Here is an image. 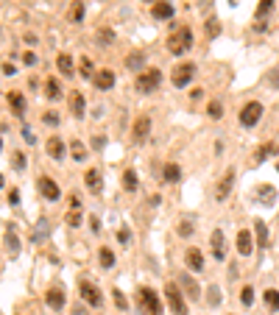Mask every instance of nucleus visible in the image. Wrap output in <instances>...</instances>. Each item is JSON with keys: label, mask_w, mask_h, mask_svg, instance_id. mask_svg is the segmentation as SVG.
<instances>
[{"label": "nucleus", "mask_w": 279, "mask_h": 315, "mask_svg": "<svg viewBox=\"0 0 279 315\" xmlns=\"http://www.w3.org/2000/svg\"><path fill=\"white\" fill-rule=\"evenodd\" d=\"M193 48V31L187 26H179L170 31V36H167V51L173 53V56H182V53H187Z\"/></svg>", "instance_id": "1"}, {"label": "nucleus", "mask_w": 279, "mask_h": 315, "mask_svg": "<svg viewBox=\"0 0 279 315\" xmlns=\"http://www.w3.org/2000/svg\"><path fill=\"white\" fill-rule=\"evenodd\" d=\"M159 84H162V70H154V67H145L137 78H134L137 92H157Z\"/></svg>", "instance_id": "2"}, {"label": "nucleus", "mask_w": 279, "mask_h": 315, "mask_svg": "<svg viewBox=\"0 0 279 315\" xmlns=\"http://www.w3.org/2000/svg\"><path fill=\"white\" fill-rule=\"evenodd\" d=\"M137 304H140V310H142L145 315H162V301H159V296L151 287H140Z\"/></svg>", "instance_id": "3"}, {"label": "nucleus", "mask_w": 279, "mask_h": 315, "mask_svg": "<svg viewBox=\"0 0 279 315\" xmlns=\"http://www.w3.org/2000/svg\"><path fill=\"white\" fill-rule=\"evenodd\" d=\"M262 112H265V109H262L260 101H249L243 109H240V126H243V128H254L257 123H260Z\"/></svg>", "instance_id": "4"}, {"label": "nucleus", "mask_w": 279, "mask_h": 315, "mask_svg": "<svg viewBox=\"0 0 279 315\" xmlns=\"http://www.w3.org/2000/svg\"><path fill=\"white\" fill-rule=\"evenodd\" d=\"M193 78H195V64H193V61L176 64L173 73H170V81H173V86H187Z\"/></svg>", "instance_id": "5"}, {"label": "nucleus", "mask_w": 279, "mask_h": 315, "mask_svg": "<svg viewBox=\"0 0 279 315\" xmlns=\"http://www.w3.org/2000/svg\"><path fill=\"white\" fill-rule=\"evenodd\" d=\"M165 298H167V304H170V310H173V315H187V304H184V298H182V293H179V285H176V282H167Z\"/></svg>", "instance_id": "6"}, {"label": "nucleus", "mask_w": 279, "mask_h": 315, "mask_svg": "<svg viewBox=\"0 0 279 315\" xmlns=\"http://www.w3.org/2000/svg\"><path fill=\"white\" fill-rule=\"evenodd\" d=\"M148 137H151V117L148 115H140L134 120V126H131V140H134V145H142Z\"/></svg>", "instance_id": "7"}, {"label": "nucleus", "mask_w": 279, "mask_h": 315, "mask_svg": "<svg viewBox=\"0 0 279 315\" xmlns=\"http://www.w3.org/2000/svg\"><path fill=\"white\" fill-rule=\"evenodd\" d=\"M79 290H81V298L87 301L89 307H104V296H101V290L95 287V285H89V282H81L79 285Z\"/></svg>", "instance_id": "8"}, {"label": "nucleus", "mask_w": 279, "mask_h": 315, "mask_svg": "<svg viewBox=\"0 0 279 315\" xmlns=\"http://www.w3.org/2000/svg\"><path fill=\"white\" fill-rule=\"evenodd\" d=\"M209 246H212V257H215V259H223V257H226V237H223V229L212 231Z\"/></svg>", "instance_id": "9"}, {"label": "nucleus", "mask_w": 279, "mask_h": 315, "mask_svg": "<svg viewBox=\"0 0 279 315\" xmlns=\"http://www.w3.org/2000/svg\"><path fill=\"white\" fill-rule=\"evenodd\" d=\"M237 254L240 257H251L254 254V240H251V231L249 229L237 231Z\"/></svg>", "instance_id": "10"}, {"label": "nucleus", "mask_w": 279, "mask_h": 315, "mask_svg": "<svg viewBox=\"0 0 279 315\" xmlns=\"http://www.w3.org/2000/svg\"><path fill=\"white\" fill-rule=\"evenodd\" d=\"M39 193H42L48 201H59V187H56V181L51 179V176H39Z\"/></svg>", "instance_id": "11"}, {"label": "nucleus", "mask_w": 279, "mask_h": 315, "mask_svg": "<svg viewBox=\"0 0 279 315\" xmlns=\"http://www.w3.org/2000/svg\"><path fill=\"white\" fill-rule=\"evenodd\" d=\"M232 184H235V171L229 168V171L223 173V179L218 181V187H215V198H218V201H223V198L232 193Z\"/></svg>", "instance_id": "12"}, {"label": "nucleus", "mask_w": 279, "mask_h": 315, "mask_svg": "<svg viewBox=\"0 0 279 315\" xmlns=\"http://www.w3.org/2000/svg\"><path fill=\"white\" fill-rule=\"evenodd\" d=\"M184 265L195 273L204 271V254H201L198 248H187V251H184Z\"/></svg>", "instance_id": "13"}, {"label": "nucleus", "mask_w": 279, "mask_h": 315, "mask_svg": "<svg viewBox=\"0 0 279 315\" xmlns=\"http://www.w3.org/2000/svg\"><path fill=\"white\" fill-rule=\"evenodd\" d=\"M45 148H48V153H51V159H56V162H61V159H64V153H67V148H64V140H61V137H51Z\"/></svg>", "instance_id": "14"}, {"label": "nucleus", "mask_w": 279, "mask_h": 315, "mask_svg": "<svg viewBox=\"0 0 279 315\" xmlns=\"http://www.w3.org/2000/svg\"><path fill=\"white\" fill-rule=\"evenodd\" d=\"M9 106H11V112H14L17 117H23V115H26V98H23V92L11 89L9 92Z\"/></svg>", "instance_id": "15"}, {"label": "nucleus", "mask_w": 279, "mask_h": 315, "mask_svg": "<svg viewBox=\"0 0 279 315\" xmlns=\"http://www.w3.org/2000/svg\"><path fill=\"white\" fill-rule=\"evenodd\" d=\"M84 184H87L92 193H101V187H104V181H101V171H95V168H89L87 173H84Z\"/></svg>", "instance_id": "16"}, {"label": "nucleus", "mask_w": 279, "mask_h": 315, "mask_svg": "<svg viewBox=\"0 0 279 315\" xmlns=\"http://www.w3.org/2000/svg\"><path fill=\"white\" fill-rule=\"evenodd\" d=\"M70 112H73L76 117H84V112H87V101H84V95H81V92L70 95Z\"/></svg>", "instance_id": "17"}, {"label": "nucleus", "mask_w": 279, "mask_h": 315, "mask_svg": "<svg viewBox=\"0 0 279 315\" xmlns=\"http://www.w3.org/2000/svg\"><path fill=\"white\" fill-rule=\"evenodd\" d=\"M95 86L98 89H112L114 86V73L112 70H98L95 73Z\"/></svg>", "instance_id": "18"}, {"label": "nucleus", "mask_w": 279, "mask_h": 315, "mask_svg": "<svg viewBox=\"0 0 279 315\" xmlns=\"http://www.w3.org/2000/svg\"><path fill=\"white\" fill-rule=\"evenodd\" d=\"M45 301H48L51 310H61V307H64V293H61L59 287H51L48 290V296H45Z\"/></svg>", "instance_id": "19"}, {"label": "nucleus", "mask_w": 279, "mask_h": 315, "mask_svg": "<svg viewBox=\"0 0 279 315\" xmlns=\"http://www.w3.org/2000/svg\"><path fill=\"white\" fill-rule=\"evenodd\" d=\"M179 285H182L184 290H187V296L190 298H201V290H198V285L187 276V273H179Z\"/></svg>", "instance_id": "20"}, {"label": "nucleus", "mask_w": 279, "mask_h": 315, "mask_svg": "<svg viewBox=\"0 0 279 315\" xmlns=\"http://www.w3.org/2000/svg\"><path fill=\"white\" fill-rule=\"evenodd\" d=\"M151 14H154L157 20H170L173 17V3H154Z\"/></svg>", "instance_id": "21"}, {"label": "nucleus", "mask_w": 279, "mask_h": 315, "mask_svg": "<svg viewBox=\"0 0 279 315\" xmlns=\"http://www.w3.org/2000/svg\"><path fill=\"white\" fill-rule=\"evenodd\" d=\"M70 153H73V162H84L87 159V145L81 140H70Z\"/></svg>", "instance_id": "22"}, {"label": "nucleus", "mask_w": 279, "mask_h": 315, "mask_svg": "<svg viewBox=\"0 0 279 315\" xmlns=\"http://www.w3.org/2000/svg\"><path fill=\"white\" fill-rule=\"evenodd\" d=\"M162 176H165L167 184H176V181L182 179V168H179L176 162H167V165H165V171H162Z\"/></svg>", "instance_id": "23"}, {"label": "nucleus", "mask_w": 279, "mask_h": 315, "mask_svg": "<svg viewBox=\"0 0 279 315\" xmlns=\"http://www.w3.org/2000/svg\"><path fill=\"white\" fill-rule=\"evenodd\" d=\"M45 98H48V101H59L61 98V86L56 78H48V81H45Z\"/></svg>", "instance_id": "24"}, {"label": "nucleus", "mask_w": 279, "mask_h": 315, "mask_svg": "<svg viewBox=\"0 0 279 315\" xmlns=\"http://www.w3.org/2000/svg\"><path fill=\"white\" fill-rule=\"evenodd\" d=\"M262 301H265V307H268L271 313H277L279 310V290H265V293H262Z\"/></svg>", "instance_id": "25"}, {"label": "nucleus", "mask_w": 279, "mask_h": 315, "mask_svg": "<svg viewBox=\"0 0 279 315\" xmlns=\"http://www.w3.org/2000/svg\"><path fill=\"white\" fill-rule=\"evenodd\" d=\"M277 151H279L277 143H265V145H260V151L254 153V159H257V162H262L265 156H277Z\"/></svg>", "instance_id": "26"}, {"label": "nucleus", "mask_w": 279, "mask_h": 315, "mask_svg": "<svg viewBox=\"0 0 279 315\" xmlns=\"http://www.w3.org/2000/svg\"><path fill=\"white\" fill-rule=\"evenodd\" d=\"M84 0H73V6H70V23H81L84 20Z\"/></svg>", "instance_id": "27"}, {"label": "nucleus", "mask_w": 279, "mask_h": 315, "mask_svg": "<svg viewBox=\"0 0 279 315\" xmlns=\"http://www.w3.org/2000/svg\"><path fill=\"white\" fill-rule=\"evenodd\" d=\"M274 6H277V0H260V6H257V11H254V17L265 20L271 11H274Z\"/></svg>", "instance_id": "28"}, {"label": "nucleus", "mask_w": 279, "mask_h": 315, "mask_svg": "<svg viewBox=\"0 0 279 315\" xmlns=\"http://www.w3.org/2000/svg\"><path fill=\"white\" fill-rule=\"evenodd\" d=\"M137 187H140L137 173H134V171H126V173H123V190H126V193H134Z\"/></svg>", "instance_id": "29"}, {"label": "nucleus", "mask_w": 279, "mask_h": 315, "mask_svg": "<svg viewBox=\"0 0 279 315\" xmlns=\"http://www.w3.org/2000/svg\"><path fill=\"white\" fill-rule=\"evenodd\" d=\"M56 67H59L64 76H73V59H70L67 53H59V56H56Z\"/></svg>", "instance_id": "30"}, {"label": "nucleus", "mask_w": 279, "mask_h": 315, "mask_svg": "<svg viewBox=\"0 0 279 315\" xmlns=\"http://www.w3.org/2000/svg\"><path fill=\"white\" fill-rule=\"evenodd\" d=\"M254 229H257V243H260V248L268 246V226H265V221H254Z\"/></svg>", "instance_id": "31"}, {"label": "nucleus", "mask_w": 279, "mask_h": 315, "mask_svg": "<svg viewBox=\"0 0 279 315\" xmlns=\"http://www.w3.org/2000/svg\"><path fill=\"white\" fill-rule=\"evenodd\" d=\"M6 248H9L11 254L20 248V240H17V229L14 226H6Z\"/></svg>", "instance_id": "32"}, {"label": "nucleus", "mask_w": 279, "mask_h": 315, "mask_svg": "<svg viewBox=\"0 0 279 315\" xmlns=\"http://www.w3.org/2000/svg\"><path fill=\"white\" fill-rule=\"evenodd\" d=\"M98 259H101V268H106V271H109V268L114 265V254H112V248H101V251H98Z\"/></svg>", "instance_id": "33"}, {"label": "nucleus", "mask_w": 279, "mask_h": 315, "mask_svg": "<svg viewBox=\"0 0 279 315\" xmlns=\"http://www.w3.org/2000/svg\"><path fill=\"white\" fill-rule=\"evenodd\" d=\"M257 198H260V201H274V198H277V190L274 187H268V184H260V187H257Z\"/></svg>", "instance_id": "34"}, {"label": "nucleus", "mask_w": 279, "mask_h": 315, "mask_svg": "<svg viewBox=\"0 0 279 315\" xmlns=\"http://www.w3.org/2000/svg\"><path fill=\"white\" fill-rule=\"evenodd\" d=\"M142 64H145V56H142V53H131V56H126V67L129 70H140Z\"/></svg>", "instance_id": "35"}, {"label": "nucleus", "mask_w": 279, "mask_h": 315, "mask_svg": "<svg viewBox=\"0 0 279 315\" xmlns=\"http://www.w3.org/2000/svg\"><path fill=\"white\" fill-rule=\"evenodd\" d=\"M207 115H209L212 120H221V117H223V103H221V101H209Z\"/></svg>", "instance_id": "36"}, {"label": "nucleus", "mask_w": 279, "mask_h": 315, "mask_svg": "<svg viewBox=\"0 0 279 315\" xmlns=\"http://www.w3.org/2000/svg\"><path fill=\"white\" fill-rule=\"evenodd\" d=\"M240 304H243V307H251L254 304V287L246 285V287L240 290Z\"/></svg>", "instance_id": "37"}, {"label": "nucleus", "mask_w": 279, "mask_h": 315, "mask_svg": "<svg viewBox=\"0 0 279 315\" xmlns=\"http://www.w3.org/2000/svg\"><path fill=\"white\" fill-rule=\"evenodd\" d=\"M79 70H81V76H84V78H89V76H92V70H95V67H92V61H89V56H81V61H79Z\"/></svg>", "instance_id": "38"}, {"label": "nucleus", "mask_w": 279, "mask_h": 315, "mask_svg": "<svg viewBox=\"0 0 279 315\" xmlns=\"http://www.w3.org/2000/svg\"><path fill=\"white\" fill-rule=\"evenodd\" d=\"M67 226H81V209H70V215H67Z\"/></svg>", "instance_id": "39"}, {"label": "nucleus", "mask_w": 279, "mask_h": 315, "mask_svg": "<svg viewBox=\"0 0 279 315\" xmlns=\"http://www.w3.org/2000/svg\"><path fill=\"white\" fill-rule=\"evenodd\" d=\"M218 34H221L218 20H215V17H209V20H207V36H218Z\"/></svg>", "instance_id": "40"}, {"label": "nucleus", "mask_w": 279, "mask_h": 315, "mask_svg": "<svg viewBox=\"0 0 279 315\" xmlns=\"http://www.w3.org/2000/svg\"><path fill=\"white\" fill-rule=\"evenodd\" d=\"M179 234H182V237H190V234H193V223L190 221H182V223H179Z\"/></svg>", "instance_id": "41"}, {"label": "nucleus", "mask_w": 279, "mask_h": 315, "mask_svg": "<svg viewBox=\"0 0 279 315\" xmlns=\"http://www.w3.org/2000/svg\"><path fill=\"white\" fill-rule=\"evenodd\" d=\"M45 123H48V126H59V112H45Z\"/></svg>", "instance_id": "42"}, {"label": "nucleus", "mask_w": 279, "mask_h": 315, "mask_svg": "<svg viewBox=\"0 0 279 315\" xmlns=\"http://www.w3.org/2000/svg\"><path fill=\"white\" fill-rule=\"evenodd\" d=\"M98 39H101V42H112L114 39V31H109V28H101V34H98Z\"/></svg>", "instance_id": "43"}, {"label": "nucleus", "mask_w": 279, "mask_h": 315, "mask_svg": "<svg viewBox=\"0 0 279 315\" xmlns=\"http://www.w3.org/2000/svg\"><path fill=\"white\" fill-rule=\"evenodd\" d=\"M207 293H209V296H207V301H209V304H212V307H215V304H218V301H221V296H218V287H209Z\"/></svg>", "instance_id": "44"}, {"label": "nucleus", "mask_w": 279, "mask_h": 315, "mask_svg": "<svg viewBox=\"0 0 279 315\" xmlns=\"http://www.w3.org/2000/svg\"><path fill=\"white\" fill-rule=\"evenodd\" d=\"M14 168H17V171H23V168H26V153H14Z\"/></svg>", "instance_id": "45"}, {"label": "nucleus", "mask_w": 279, "mask_h": 315, "mask_svg": "<svg viewBox=\"0 0 279 315\" xmlns=\"http://www.w3.org/2000/svg\"><path fill=\"white\" fill-rule=\"evenodd\" d=\"M268 84L274 86V89H279V67H277V70H274V73L268 76Z\"/></svg>", "instance_id": "46"}, {"label": "nucleus", "mask_w": 279, "mask_h": 315, "mask_svg": "<svg viewBox=\"0 0 279 315\" xmlns=\"http://www.w3.org/2000/svg\"><path fill=\"white\" fill-rule=\"evenodd\" d=\"M114 304L120 307V310H126V307H129V304H126V298H123V293H120V290H114Z\"/></svg>", "instance_id": "47"}, {"label": "nucleus", "mask_w": 279, "mask_h": 315, "mask_svg": "<svg viewBox=\"0 0 279 315\" xmlns=\"http://www.w3.org/2000/svg\"><path fill=\"white\" fill-rule=\"evenodd\" d=\"M70 209H81V198L76 196V193L70 196Z\"/></svg>", "instance_id": "48"}, {"label": "nucleus", "mask_w": 279, "mask_h": 315, "mask_svg": "<svg viewBox=\"0 0 279 315\" xmlns=\"http://www.w3.org/2000/svg\"><path fill=\"white\" fill-rule=\"evenodd\" d=\"M9 204H11V206L20 204V193H17V190H11V193H9Z\"/></svg>", "instance_id": "49"}, {"label": "nucleus", "mask_w": 279, "mask_h": 315, "mask_svg": "<svg viewBox=\"0 0 279 315\" xmlns=\"http://www.w3.org/2000/svg\"><path fill=\"white\" fill-rule=\"evenodd\" d=\"M117 237H120V243H129L131 231H129V229H120V231H117Z\"/></svg>", "instance_id": "50"}, {"label": "nucleus", "mask_w": 279, "mask_h": 315, "mask_svg": "<svg viewBox=\"0 0 279 315\" xmlns=\"http://www.w3.org/2000/svg\"><path fill=\"white\" fill-rule=\"evenodd\" d=\"M23 61H26V64H36V56H34L31 51H28L26 56H23Z\"/></svg>", "instance_id": "51"}, {"label": "nucleus", "mask_w": 279, "mask_h": 315, "mask_svg": "<svg viewBox=\"0 0 279 315\" xmlns=\"http://www.w3.org/2000/svg\"><path fill=\"white\" fill-rule=\"evenodd\" d=\"M3 73H6V76H14V73H17V67H14V64H3Z\"/></svg>", "instance_id": "52"}, {"label": "nucleus", "mask_w": 279, "mask_h": 315, "mask_svg": "<svg viewBox=\"0 0 279 315\" xmlns=\"http://www.w3.org/2000/svg\"><path fill=\"white\" fill-rule=\"evenodd\" d=\"M3 184H6V181H3V173H0V187H3Z\"/></svg>", "instance_id": "53"}, {"label": "nucleus", "mask_w": 279, "mask_h": 315, "mask_svg": "<svg viewBox=\"0 0 279 315\" xmlns=\"http://www.w3.org/2000/svg\"><path fill=\"white\" fill-rule=\"evenodd\" d=\"M0 148H3V140H0Z\"/></svg>", "instance_id": "54"}]
</instances>
